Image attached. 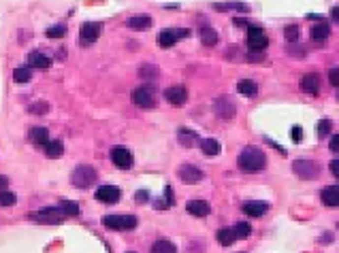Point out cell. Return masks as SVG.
I'll return each instance as SVG.
<instances>
[{
  "label": "cell",
  "instance_id": "cell-11",
  "mask_svg": "<svg viewBox=\"0 0 339 253\" xmlns=\"http://www.w3.org/2000/svg\"><path fill=\"white\" fill-rule=\"evenodd\" d=\"M120 196H122V192H120V187H115V185H100L98 190H96V200L105 202V204H115L120 200Z\"/></svg>",
  "mask_w": 339,
  "mask_h": 253
},
{
  "label": "cell",
  "instance_id": "cell-33",
  "mask_svg": "<svg viewBox=\"0 0 339 253\" xmlns=\"http://www.w3.org/2000/svg\"><path fill=\"white\" fill-rule=\"evenodd\" d=\"M30 77H32L30 68H15L13 70V81L15 83H28Z\"/></svg>",
  "mask_w": 339,
  "mask_h": 253
},
{
  "label": "cell",
  "instance_id": "cell-18",
  "mask_svg": "<svg viewBox=\"0 0 339 253\" xmlns=\"http://www.w3.org/2000/svg\"><path fill=\"white\" fill-rule=\"evenodd\" d=\"M126 26L130 30H147L152 26V17L150 15H132V17H128Z\"/></svg>",
  "mask_w": 339,
  "mask_h": 253
},
{
  "label": "cell",
  "instance_id": "cell-17",
  "mask_svg": "<svg viewBox=\"0 0 339 253\" xmlns=\"http://www.w3.org/2000/svg\"><path fill=\"white\" fill-rule=\"evenodd\" d=\"M241 209L249 217H262L269 211V204L267 202H258V200H249V202H246Z\"/></svg>",
  "mask_w": 339,
  "mask_h": 253
},
{
  "label": "cell",
  "instance_id": "cell-13",
  "mask_svg": "<svg viewBox=\"0 0 339 253\" xmlns=\"http://www.w3.org/2000/svg\"><path fill=\"white\" fill-rule=\"evenodd\" d=\"M164 98L173 107H182V105H185V100H188V89L184 85H173L164 92Z\"/></svg>",
  "mask_w": 339,
  "mask_h": 253
},
{
  "label": "cell",
  "instance_id": "cell-21",
  "mask_svg": "<svg viewBox=\"0 0 339 253\" xmlns=\"http://www.w3.org/2000/svg\"><path fill=\"white\" fill-rule=\"evenodd\" d=\"M30 141L34 142L36 147H45V145H47V141H49L47 128H41V126L32 128V130H30Z\"/></svg>",
  "mask_w": 339,
  "mask_h": 253
},
{
  "label": "cell",
  "instance_id": "cell-48",
  "mask_svg": "<svg viewBox=\"0 0 339 253\" xmlns=\"http://www.w3.org/2000/svg\"><path fill=\"white\" fill-rule=\"evenodd\" d=\"M331 149H333V151H337V149H339V139H337V136H333V139H331Z\"/></svg>",
  "mask_w": 339,
  "mask_h": 253
},
{
  "label": "cell",
  "instance_id": "cell-41",
  "mask_svg": "<svg viewBox=\"0 0 339 253\" xmlns=\"http://www.w3.org/2000/svg\"><path fill=\"white\" fill-rule=\"evenodd\" d=\"M331 121L329 119H322V121H320V124H318V136H326V134H329L331 132Z\"/></svg>",
  "mask_w": 339,
  "mask_h": 253
},
{
  "label": "cell",
  "instance_id": "cell-44",
  "mask_svg": "<svg viewBox=\"0 0 339 253\" xmlns=\"http://www.w3.org/2000/svg\"><path fill=\"white\" fill-rule=\"evenodd\" d=\"M290 136H292V141H297V142H299L301 139H303V130H301L299 126H294V128H292V132H290Z\"/></svg>",
  "mask_w": 339,
  "mask_h": 253
},
{
  "label": "cell",
  "instance_id": "cell-23",
  "mask_svg": "<svg viewBox=\"0 0 339 253\" xmlns=\"http://www.w3.org/2000/svg\"><path fill=\"white\" fill-rule=\"evenodd\" d=\"M177 136H179V145L182 147H194V142L198 141L196 132H192V130H188V128H179Z\"/></svg>",
  "mask_w": 339,
  "mask_h": 253
},
{
  "label": "cell",
  "instance_id": "cell-43",
  "mask_svg": "<svg viewBox=\"0 0 339 253\" xmlns=\"http://www.w3.org/2000/svg\"><path fill=\"white\" fill-rule=\"evenodd\" d=\"M246 57H247V62H260L262 60V51H249Z\"/></svg>",
  "mask_w": 339,
  "mask_h": 253
},
{
  "label": "cell",
  "instance_id": "cell-45",
  "mask_svg": "<svg viewBox=\"0 0 339 253\" xmlns=\"http://www.w3.org/2000/svg\"><path fill=\"white\" fill-rule=\"evenodd\" d=\"M134 200H137V202H141V204L147 202V192H145V190L137 192V194H134Z\"/></svg>",
  "mask_w": 339,
  "mask_h": 253
},
{
  "label": "cell",
  "instance_id": "cell-40",
  "mask_svg": "<svg viewBox=\"0 0 339 253\" xmlns=\"http://www.w3.org/2000/svg\"><path fill=\"white\" fill-rule=\"evenodd\" d=\"M286 38L290 43H297V38H299V28H297V26H288V28H286Z\"/></svg>",
  "mask_w": 339,
  "mask_h": 253
},
{
  "label": "cell",
  "instance_id": "cell-32",
  "mask_svg": "<svg viewBox=\"0 0 339 253\" xmlns=\"http://www.w3.org/2000/svg\"><path fill=\"white\" fill-rule=\"evenodd\" d=\"M164 200H156V202H154V206H156V209H169V206L175 202V198H173V190L171 187H166L164 190Z\"/></svg>",
  "mask_w": 339,
  "mask_h": 253
},
{
  "label": "cell",
  "instance_id": "cell-31",
  "mask_svg": "<svg viewBox=\"0 0 339 253\" xmlns=\"http://www.w3.org/2000/svg\"><path fill=\"white\" fill-rule=\"evenodd\" d=\"M58 209H60V213H64V215H70V217H77V215H79V204H77V202H70V200H62Z\"/></svg>",
  "mask_w": 339,
  "mask_h": 253
},
{
  "label": "cell",
  "instance_id": "cell-7",
  "mask_svg": "<svg viewBox=\"0 0 339 253\" xmlns=\"http://www.w3.org/2000/svg\"><path fill=\"white\" fill-rule=\"evenodd\" d=\"M98 36H100V26L96 22H86L81 26V30H79L81 47H90V45H94L96 41H98Z\"/></svg>",
  "mask_w": 339,
  "mask_h": 253
},
{
  "label": "cell",
  "instance_id": "cell-3",
  "mask_svg": "<svg viewBox=\"0 0 339 253\" xmlns=\"http://www.w3.org/2000/svg\"><path fill=\"white\" fill-rule=\"evenodd\" d=\"M130 98L134 105L141 109H154L158 105V92H156V87H152V85H141L137 89H132Z\"/></svg>",
  "mask_w": 339,
  "mask_h": 253
},
{
  "label": "cell",
  "instance_id": "cell-39",
  "mask_svg": "<svg viewBox=\"0 0 339 253\" xmlns=\"http://www.w3.org/2000/svg\"><path fill=\"white\" fill-rule=\"evenodd\" d=\"M185 253H205V245L201 241H192L188 245V249H185Z\"/></svg>",
  "mask_w": 339,
  "mask_h": 253
},
{
  "label": "cell",
  "instance_id": "cell-42",
  "mask_svg": "<svg viewBox=\"0 0 339 253\" xmlns=\"http://www.w3.org/2000/svg\"><path fill=\"white\" fill-rule=\"evenodd\" d=\"M329 81H331L335 87L339 85V70H337V68H331V70H329Z\"/></svg>",
  "mask_w": 339,
  "mask_h": 253
},
{
  "label": "cell",
  "instance_id": "cell-35",
  "mask_svg": "<svg viewBox=\"0 0 339 253\" xmlns=\"http://www.w3.org/2000/svg\"><path fill=\"white\" fill-rule=\"evenodd\" d=\"M233 228H235L237 238H247L249 234H252V225L246 224V222H239L237 225H233Z\"/></svg>",
  "mask_w": 339,
  "mask_h": 253
},
{
  "label": "cell",
  "instance_id": "cell-10",
  "mask_svg": "<svg viewBox=\"0 0 339 253\" xmlns=\"http://www.w3.org/2000/svg\"><path fill=\"white\" fill-rule=\"evenodd\" d=\"M111 162L118 168H122V170H130L132 164H134V158H132V153L128 151V149L115 147V149H111Z\"/></svg>",
  "mask_w": 339,
  "mask_h": 253
},
{
  "label": "cell",
  "instance_id": "cell-37",
  "mask_svg": "<svg viewBox=\"0 0 339 253\" xmlns=\"http://www.w3.org/2000/svg\"><path fill=\"white\" fill-rule=\"evenodd\" d=\"M45 34L49 38H62V36H66V26H51V28H47Z\"/></svg>",
  "mask_w": 339,
  "mask_h": 253
},
{
  "label": "cell",
  "instance_id": "cell-28",
  "mask_svg": "<svg viewBox=\"0 0 339 253\" xmlns=\"http://www.w3.org/2000/svg\"><path fill=\"white\" fill-rule=\"evenodd\" d=\"M329 34H331V28H329V24H324V22H320L318 26H313L311 28V38L313 41H326L329 38Z\"/></svg>",
  "mask_w": 339,
  "mask_h": 253
},
{
  "label": "cell",
  "instance_id": "cell-30",
  "mask_svg": "<svg viewBox=\"0 0 339 253\" xmlns=\"http://www.w3.org/2000/svg\"><path fill=\"white\" fill-rule=\"evenodd\" d=\"M150 253H177V247L171 241H164V238H162V241H156L152 245Z\"/></svg>",
  "mask_w": 339,
  "mask_h": 253
},
{
  "label": "cell",
  "instance_id": "cell-5",
  "mask_svg": "<svg viewBox=\"0 0 339 253\" xmlns=\"http://www.w3.org/2000/svg\"><path fill=\"white\" fill-rule=\"evenodd\" d=\"M269 38L265 36L260 26H247V47L249 51H265Z\"/></svg>",
  "mask_w": 339,
  "mask_h": 253
},
{
  "label": "cell",
  "instance_id": "cell-1",
  "mask_svg": "<svg viewBox=\"0 0 339 253\" xmlns=\"http://www.w3.org/2000/svg\"><path fill=\"white\" fill-rule=\"evenodd\" d=\"M237 164L243 172H258L267 166V155L258 147H246L237 158Z\"/></svg>",
  "mask_w": 339,
  "mask_h": 253
},
{
  "label": "cell",
  "instance_id": "cell-38",
  "mask_svg": "<svg viewBox=\"0 0 339 253\" xmlns=\"http://www.w3.org/2000/svg\"><path fill=\"white\" fill-rule=\"evenodd\" d=\"M47 111H49L47 102H34V105H30V113H34V115H43Z\"/></svg>",
  "mask_w": 339,
  "mask_h": 253
},
{
  "label": "cell",
  "instance_id": "cell-16",
  "mask_svg": "<svg viewBox=\"0 0 339 253\" xmlns=\"http://www.w3.org/2000/svg\"><path fill=\"white\" fill-rule=\"evenodd\" d=\"M185 211L194 217H207L211 213V206H209V202H205V200H190V202L185 204Z\"/></svg>",
  "mask_w": 339,
  "mask_h": 253
},
{
  "label": "cell",
  "instance_id": "cell-12",
  "mask_svg": "<svg viewBox=\"0 0 339 253\" xmlns=\"http://www.w3.org/2000/svg\"><path fill=\"white\" fill-rule=\"evenodd\" d=\"M30 219L36 224H62L60 209H43L38 213H30Z\"/></svg>",
  "mask_w": 339,
  "mask_h": 253
},
{
  "label": "cell",
  "instance_id": "cell-46",
  "mask_svg": "<svg viewBox=\"0 0 339 253\" xmlns=\"http://www.w3.org/2000/svg\"><path fill=\"white\" fill-rule=\"evenodd\" d=\"M331 172L335 174V177H339V160H333L331 162Z\"/></svg>",
  "mask_w": 339,
  "mask_h": 253
},
{
  "label": "cell",
  "instance_id": "cell-14",
  "mask_svg": "<svg viewBox=\"0 0 339 253\" xmlns=\"http://www.w3.org/2000/svg\"><path fill=\"white\" fill-rule=\"evenodd\" d=\"M214 111L217 117H222V119H230V117H235V102L228 98V96H222V98H217L216 100V105H214Z\"/></svg>",
  "mask_w": 339,
  "mask_h": 253
},
{
  "label": "cell",
  "instance_id": "cell-34",
  "mask_svg": "<svg viewBox=\"0 0 339 253\" xmlns=\"http://www.w3.org/2000/svg\"><path fill=\"white\" fill-rule=\"evenodd\" d=\"M17 202V196L9 190H0V206H13Z\"/></svg>",
  "mask_w": 339,
  "mask_h": 253
},
{
  "label": "cell",
  "instance_id": "cell-6",
  "mask_svg": "<svg viewBox=\"0 0 339 253\" xmlns=\"http://www.w3.org/2000/svg\"><path fill=\"white\" fill-rule=\"evenodd\" d=\"M292 172L299 179H316L320 174V166L311 160H297L292 162Z\"/></svg>",
  "mask_w": 339,
  "mask_h": 253
},
{
  "label": "cell",
  "instance_id": "cell-26",
  "mask_svg": "<svg viewBox=\"0 0 339 253\" xmlns=\"http://www.w3.org/2000/svg\"><path fill=\"white\" fill-rule=\"evenodd\" d=\"M43 149H45V155H47V158H60V155L64 153L62 141H47V145H45Z\"/></svg>",
  "mask_w": 339,
  "mask_h": 253
},
{
  "label": "cell",
  "instance_id": "cell-25",
  "mask_svg": "<svg viewBox=\"0 0 339 253\" xmlns=\"http://www.w3.org/2000/svg\"><path fill=\"white\" fill-rule=\"evenodd\" d=\"M201 43L205 47H214L217 43V32L214 28H209V26H203L201 28Z\"/></svg>",
  "mask_w": 339,
  "mask_h": 253
},
{
  "label": "cell",
  "instance_id": "cell-27",
  "mask_svg": "<svg viewBox=\"0 0 339 253\" xmlns=\"http://www.w3.org/2000/svg\"><path fill=\"white\" fill-rule=\"evenodd\" d=\"M214 9L216 11H241V13H247L249 6L246 2H216Z\"/></svg>",
  "mask_w": 339,
  "mask_h": 253
},
{
  "label": "cell",
  "instance_id": "cell-15",
  "mask_svg": "<svg viewBox=\"0 0 339 253\" xmlns=\"http://www.w3.org/2000/svg\"><path fill=\"white\" fill-rule=\"evenodd\" d=\"M301 89H303L305 94H309V96H318V92H320V77L316 73L303 75V79H301Z\"/></svg>",
  "mask_w": 339,
  "mask_h": 253
},
{
  "label": "cell",
  "instance_id": "cell-2",
  "mask_svg": "<svg viewBox=\"0 0 339 253\" xmlns=\"http://www.w3.org/2000/svg\"><path fill=\"white\" fill-rule=\"evenodd\" d=\"M96 179H98V172L88 164L77 166L73 170V174H70V183H73L75 187H79V190H88L90 185L96 183Z\"/></svg>",
  "mask_w": 339,
  "mask_h": 253
},
{
  "label": "cell",
  "instance_id": "cell-24",
  "mask_svg": "<svg viewBox=\"0 0 339 253\" xmlns=\"http://www.w3.org/2000/svg\"><path fill=\"white\" fill-rule=\"evenodd\" d=\"M237 241V234H235V228H220L217 230V243L224 245V247H230Z\"/></svg>",
  "mask_w": 339,
  "mask_h": 253
},
{
  "label": "cell",
  "instance_id": "cell-8",
  "mask_svg": "<svg viewBox=\"0 0 339 253\" xmlns=\"http://www.w3.org/2000/svg\"><path fill=\"white\" fill-rule=\"evenodd\" d=\"M185 36H190V30H185V28H166L160 32V38H158V43H160V47L162 49H169L173 47L179 38H185Z\"/></svg>",
  "mask_w": 339,
  "mask_h": 253
},
{
  "label": "cell",
  "instance_id": "cell-36",
  "mask_svg": "<svg viewBox=\"0 0 339 253\" xmlns=\"http://www.w3.org/2000/svg\"><path fill=\"white\" fill-rule=\"evenodd\" d=\"M158 66H154V64H143V66L139 68V75L145 77V79H154V77H158Z\"/></svg>",
  "mask_w": 339,
  "mask_h": 253
},
{
  "label": "cell",
  "instance_id": "cell-4",
  "mask_svg": "<svg viewBox=\"0 0 339 253\" xmlns=\"http://www.w3.org/2000/svg\"><path fill=\"white\" fill-rule=\"evenodd\" d=\"M139 219L134 215H105L102 217V225L109 230H134Z\"/></svg>",
  "mask_w": 339,
  "mask_h": 253
},
{
  "label": "cell",
  "instance_id": "cell-9",
  "mask_svg": "<svg viewBox=\"0 0 339 253\" xmlns=\"http://www.w3.org/2000/svg\"><path fill=\"white\" fill-rule=\"evenodd\" d=\"M177 177L184 181V183L188 185H194V183H201V181L205 179V172L201 170V168H196L194 164H182L177 170Z\"/></svg>",
  "mask_w": 339,
  "mask_h": 253
},
{
  "label": "cell",
  "instance_id": "cell-47",
  "mask_svg": "<svg viewBox=\"0 0 339 253\" xmlns=\"http://www.w3.org/2000/svg\"><path fill=\"white\" fill-rule=\"evenodd\" d=\"M6 185H9V179L4 174H0V190H6Z\"/></svg>",
  "mask_w": 339,
  "mask_h": 253
},
{
  "label": "cell",
  "instance_id": "cell-20",
  "mask_svg": "<svg viewBox=\"0 0 339 253\" xmlns=\"http://www.w3.org/2000/svg\"><path fill=\"white\" fill-rule=\"evenodd\" d=\"M320 196H322V202H324L326 206H337V204H339V187H337V185L324 187Z\"/></svg>",
  "mask_w": 339,
  "mask_h": 253
},
{
  "label": "cell",
  "instance_id": "cell-19",
  "mask_svg": "<svg viewBox=\"0 0 339 253\" xmlns=\"http://www.w3.org/2000/svg\"><path fill=\"white\" fill-rule=\"evenodd\" d=\"M237 92L241 96H246V98H254V96L258 94V85H256L252 79H241L237 83Z\"/></svg>",
  "mask_w": 339,
  "mask_h": 253
},
{
  "label": "cell",
  "instance_id": "cell-29",
  "mask_svg": "<svg viewBox=\"0 0 339 253\" xmlns=\"http://www.w3.org/2000/svg\"><path fill=\"white\" fill-rule=\"evenodd\" d=\"M201 151L205 155H217L222 151V147L216 139H205V141H201Z\"/></svg>",
  "mask_w": 339,
  "mask_h": 253
},
{
  "label": "cell",
  "instance_id": "cell-22",
  "mask_svg": "<svg viewBox=\"0 0 339 253\" xmlns=\"http://www.w3.org/2000/svg\"><path fill=\"white\" fill-rule=\"evenodd\" d=\"M28 64L32 68H49L51 60L45 54H41V51H32V54L28 56Z\"/></svg>",
  "mask_w": 339,
  "mask_h": 253
}]
</instances>
